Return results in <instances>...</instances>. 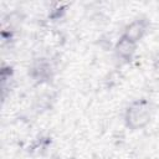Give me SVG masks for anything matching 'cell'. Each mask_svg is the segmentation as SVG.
I'll return each mask as SVG.
<instances>
[{
  "label": "cell",
  "instance_id": "obj_1",
  "mask_svg": "<svg viewBox=\"0 0 159 159\" xmlns=\"http://www.w3.org/2000/svg\"><path fill=\"white\" fill-rule=\"evenodd\" d=\"M153 116V106L148 99H135L125 109V125L133 130L142 129L149 124Z\"/></svg>",
  "mask_w": 159,
  "mask_h": 159
},
{
  "label": "cell",
  "instance_id": "obj_2",
  "mask_svg": "<svg viewBox=\"0 0 159 159\" xmlns=\"http://www.w3.org/2000/svg\"><path fill=\"white\" fill-rule=\"evenodd\" d=\"M148 26H149V24L145 19H135L125 26L124 32H123L122 36H124L128 40L138 43L144 37V35L147 34Z\"/></svg>",
  "mask_w": 159,
  "mask_h": 159
},
{
  "label": "cell",
  "instance_id": "obj_3",
  "mask_svg": "<svg viewBox=\"0 0 159 159\" xmlns=\"http://www.w3.org/2000/svg\"><path fill=\"white\" fill-rule=\"evenodd\" d=\"M135 50H137V43L130 41V40H128L124 36H120L119 40L117 41L116 46H114L116 56L119 60L124 61V62H130L133 60Z\"/></svg>",
  "mask_w": 159,
  "mask_h": 159
}]
</instances>
